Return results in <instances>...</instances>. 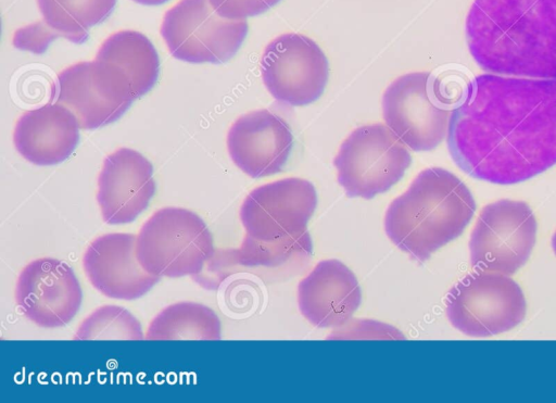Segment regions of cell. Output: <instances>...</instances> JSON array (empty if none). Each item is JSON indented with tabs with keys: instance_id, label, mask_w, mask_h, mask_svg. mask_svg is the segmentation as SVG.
<instances>
[{
	"instance_id": "cell-22",
	"label": "cell",
	"mask_w": 556,
	"mask_h": 403,
	"mask_svg": "<svg viewBox=\"0 0 556 403\" xmlns=\"http://www.w3.org/2000/svg\"><path fill=\"white\" fill-rule=\"evenodd\" d=\"M312 249L309 232L305 230L271 241L256 240L245 235L241 245L226 254L235 263L248 267L283 268L305 261Z\"/></svg>"
},
{
	"instance_id": "cell-19",
	"label": "cell",
	"mask_w": 556,
	"mask_h": 403,
	"mask_svg": "<svg viewBox=\"0 0 556 403\" xmlns=\"http://www.w3.org/2000/svg\"><path fill=\"white\" fill-rule=\"evenodd\" d=\"M96 60L117 67L128 78L135 100L152 89L160 73L154 46L136 30H121L108 37Z\"/></svg>"
},
{
	"instance_id": "cell-3",
	"label": "cell",
	"mask_w": 556,
	"mask_h": 403,
	"mask_svg": "<svg viewBox=\"0 0 556 403\" xmlns=\"http://www.w3.org/2000/svg\"><path fill=\"white\" fill-rule=\"evenodd\" d=\"M475 211L472 193L456 175L430 167L389 204L384 230L397 248L425 262L462 235Z\"/></svg>"
},
{
	"instance_id": "cell-12",
	"label": "cell",
	"mask_w": 556,
	"mask_h": 403,
	"mask_svg": "<svg viewBox=\"0 0 556 403\" xmlns=\"http://www.w3.org/2000/svg\"><path fill=\"white\" fill-rule=\"evenodd\" d=\"M317 206L314 185L290 177L253 189L240 207L245 235L262 241L288 238L306 230Z\"/></svg>"
},
{
	"instance_id": "cell-26",
	"label": "cell",
	"mask_w": 556,
	"mask_h": 403,
	"mask_svg": "<svg viewBox=\"0 0 556 403\" xmlns=\"http://www.w3.org/2000/svg\"><path fill=\"white\" fill-rule=\"evenodd\" d=\"M139 4H143V5H160V4H163L165 2H167L168 0H132Z\"/></svg>"
},
{
	"instance_id": "cell-18",
	"label": "cell",
	"mask_w": 556,
	"mask_h": 403,
	"mask_svg": "<svg viewBox=\"0 0 556 403\" xmlns=\"http://www.w3.org/2000/svg\"><path fill=\"white\" fill-rule=\"evenodd\" d=\"M74 113L56 102L25 112L17 121L13 141L18 153L36 165L65 161L79 141Z\"/></svg>"
},
{
	"instance_id": "cell-23",
	"label": "cell",
	"mask_w": 556,
	"mask_h": 403,
	"mask_svg": "<svg viewBox=\"0 0 556 403\" xmlns=\"http://www.w3.org/2000/svg\"><path fill=\"white\" fill-rule=\"evenodd\" d=\"M74 339L142 340L143 333L139 320L129 311L121 306L105 305L83 320Z\"/></svg>"
},
{
	"instance_id": "cell-7",
	"label": "cell",
	"mask_w": 556,
	"mask_h": 403,
	"mask_svg": "<svg viewBox=\"0 0 556 403\" xmlns=\"http://www.w3.org/2000/svg\"><path fill=\"white\" fill-rule=\"evenodd\" d=\"M248 30L245 20L220 16L208 0H179L165 13L160 29L174 58L213 64L230 60Z\"/></svg>"
},
{
	"instance_id": "cell-20",
	"label": "cell",
	"mask_w": 556,
	"mask_h": 403,
	"mask_svg": "<svg viewBox=\"0 0 556 403\" xmlns=\"http://www.w3.org/2000/svg\"><path fill=\"white\" fill-rule=\"evenodd\" d=\"M220 320L208 306L178 302L161 311L151 322L148 340H219Z\"/></svg>"
},
{
	"instance_id": "cell-2",
	"label": "cell",
	"mask_w": 556,
	"mask_h": 403,
	"mask_svg": "<svg viewBox=\"0 0 556 403\" xmlns=\"http://www.w3.org/2000/svg\"><path fill=\"white\" fill-rule=\"evenodd\" d=\"M465 32L483 71L556 78V0H473Z\"/></svg>"
},
{
	"instance_id": "cell-16",
	"label": "cell",
	"mask_w": 556,
	"mask_h": 403,
	"mask_svg": "<svg viewBox=\"0 0 556 403\" xmlns=\"http://www.w3.org/2000/svg\"><path fill=\"white\" fill-rule=\"evenodd\" d=\"M136 243L134 234L112 232L98 237L87 248L83 257L85 274L105 297L138 299L159 281V276L140 265Z\"/></svg>"
},
{
	"instance_id": "cell-1",
	"label": "cell",
	"mask_w": 556,
	"mask_h": 403,
	"mask_svg": "<svg viewBox=\"0 0 556 403\" xmlns=\"http://www.w3.org/2000/svg\"><path fill=\"white\" fill-rule=\"evenodd\" d=\"M448 153L467 175L497 185L556 165V78L482 74L451 111Z\"/></svg>"
},
{
	"instance_id": "cell-21",
	"label": "cell",
	"mask_w": 556,
	"mask_h": 403,
	"mask_svg": "<svg viewBox=\"0 0 556 403\" xmlns=\"http://www.w3.org/2000/svg\"><path fill=\"white\" fill-rule=\"evenodd\" d=\"M37 4L43 22L61 37L83 43L89 29L110 16L116 0H37Z\"/></svg>"
},
{
	"instance_id": "cell-5",
	"label": "cell",
	"mask_w": 556,
	"mask_h": 403,
	"mask_svg": "<svg viewBox=\"0 0 556 403\" xmlns=\"http://www.w3.org/2000/svg\"><path fill=\"white\" fill-rule=\"evenodd\" d=\"M410 162L407 146L381 123L356 127L333 160L338 182L346 196L367 200L390 190Z\"/></svg>"
},
{
	"instance_id": "cell-10",
	"label": "cell",
	"mask_w": 556,
	"mask_h": 403,
	"mask_svg": "<svg viewBox=\"0 0 556 403\" xmlns=\"http://www.w3.org/2000/svg\"><path fill=\"white\" fill-rule=\"evenodd\" d=\"M261 75L280 103L302 106L317 101L329 78V62L312 38L287 33L273 39L261 58Z\"/></svg>"
},
{
	"instance_id": "cell-27",
	"label": "cell",
	"mask_w": 556,
	"mask_h": 403,
	"mask_svg": "<svg viewBox=\"0 0 556 403\" xmlns=\"http://www.w3.org/2000/svg\"><path fill=\"white\" fill-rule=\"evenodd\" d=\"M552 248H553V250H554V252L556 254V231H555V234L552 237Z\"/></svg>"
},
{
	"instance_id": "cell-9",
	"label": "cell",
	"mask_w": 556,
	"mask_h": 403,
	"mask_svg": "<svg viewBox=\"0 0 556 403\" xmlns=\"http://www.w3.org/2000/svg\"><path fill=\"white\" fill-rule=\"evenodd\" d=\"M538 223L523 201L502 199L485 205L469 239L475 269L513 275L528 261Z\"/></svg>"
},
{
	"instance_id": "cell-25",
	"label": "cell",
	"mask_w": 556,
	"mask_h": 403,
	"mask_svg": "<svg viewBox=\"0 0 556 403\" xmlns=\"http://www.w3.org/2000/svg\"><path fill=\"white\" fill-rule=\"evenodd\" d=\"M214 10L223 17L245 20L260 15L281 0H208Z\"/></svg>"
},
{
	"instance_id": "cell-15",
	"label": "cell",
	"mask_w": 556,
	"mask_h": 403,
	"mask_svg": "<svg viewBox=\"0 0 556 403\" xmlns=\"http://www.w3.org/2000/svg\"><path fill=\"white\" fill-rule=\"evenodd\" d=\"M154 193L153 166L141 153L121 148L105 158L97 193L105 223H131L148 207Z\"/></svg>"
},
{
	"instance_id": "cell-6",
	"label": "cell",
	"mask_w": 556,
	"mask_h": 403,
	"mask_svg": "<svg viewBox=\"0 0 556 403\" xmlns=\"http://www.w3.org/2000/svg\"><path fill=\"white\" fill-rule=\"evenodd\" d=\"M446 316L466 336L485 338L511 330L525 318L520 286L508 275L475 269L447 292Z\"/></svg>"
},
{
	"instance_id": "cell-14",
	"label": "cell",
	"mask_w": 556,
	"mask_h": 403,
	"mask_svg": "<svg viewBox=\"0 0 556 403\" xmlns=\"http://www.w3.org/2000/svg\"><path fill=\"white\" fill-rule=\"evenodd\" d=\"M293 147L288 123L268 110H255L238 117L227 135L232 162L252 178L282 171Z\"/></svg>"
},
{
	"instance_id": "cell-13",
	"label": "cell",
	"mask_w": 556,
	"mask_h": 403,
	"mask_svg": "<svg viewBox=\"0 0 556 403\" xmlns=\"http://www.w3.org/2000/svg\"><path fill=\"white\" fill-rule=\"evenodd\" d=\"M81 299L74 270L56 259L31 261L16 280L17 306L30 322L42 328L67 325L78 312Z\"/></svg>"
},
{
	"instance_id": "cell-4",
	"label": "cell",
	"mask_w": 556,
	"mask_h": 403,
	"mask_svg": "<svg viewBox=\"0 0 556 403\" xmlns=\"http://www.w3.org/2000/svg\"><path fill=\"white\" fill-rule=\"evenodd\" d=\"M140 265L165 277L197 275L215 255L212 234L194 212L163 207L142 225L136 243Z\"/></svg>"
},
{
	"instance_id": "cell-8",
	"label": "cell",
	"mask_w": 556,
	"mask_h": 403,
	"mask_svg": "<svg viewBox=\"0 0 556 403\" xmlns=\"http://www.w3.org/2000/svg\"><path fill=\"white\" fill-rule=\"evenodd\" d=\"M451 111L428 72L401 75L382 95L386 125L417 152L431 151L444 140Z\"/></svg>"
},
{
	"instance_id": "cell-11",
	"label": "cell",
	"mask_w": 556,
	"mask_h": 403,
	"mask_svg": "<svg viewBox=\"0 0 556 403\" xmlns=\"http://www.w3.org/2000/svg\"><path fill=\"white\" fill-rule=\"evenodd\" d=\"M135 100L128 78L115 66L79 62L58 75L56 102L76 116L83 129H96L119 118Z\"/></svg>"
},
{
	"instance_id": "cell-24",
	"label": "cell",
	"mask_w": 556,
	"mask_h": 403,
	"mask_svg": "<svg viewBox=\"0 0 556 403\" xmlns=\"http://www.w3.org/2000/svg\"><path fill=\"white\" fill-rule=\"evenodd\" d=\"M58 37H60V34L46 22H36L15 30L13 46L21 50H28L40 54Z\"/></svg>"
},
{
	"instance_id": "cell-17",
	"label": "cell",
	"mask_w": 556,
	"mask_h": 403,
	"mask_svg": "<svg viewBox=\"0 0 556 403\" xmlns=\"http://www.w3.org/2000/svg\"><path fill=\"white\" fill-rule=\"evenodd\" d=\"M298 302L311 324L319 328L341 327L361 305L362 291L348 266L338 260H324L300 281Z\"/></svg>"
}]
</instances>
